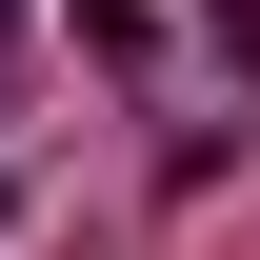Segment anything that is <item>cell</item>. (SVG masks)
Here are the masks:
<instances>
[{
  "label": "cell",
  "instance_id": "obj_1",
  "mask_svg": "<svg viewBox=\"0 0 260 260\" xmlns=\"http://www.w3.org/2000/svg\"><path fill=\"white\" fill-rule=\"evenodd\" d=\"M220 80H240V100H260V0H220Z\"/></svg>",
  "mask_w": 260,
  "mask_h": 260
},
{
  "label": "cell",
  "instance_id": "obj_2",
  "mask_svg": "<svg viewBox=\"0 0 260 260\" xmlns=\"http://www.w3.org/2000/svg\"><path fill=\"white\" fill-rule=\"evenodd\" d=\"M0 40H20V0H0Z\"/></svg>",
  "mask_w": 260,
  "mask_h": 260
},
{
  "label": "cell",
  "instance_id": "obj_3",
  "mask_svg": "<svg viewBox=\"0 0 260 260\" xmlns=\"http://www.w3.org/2000/svg\"><path fill=\"white\" fill-rule=\"evenodd\" d=\"M0 220H20V180H0Z\"/></svg>",
  "mask_w": 260,
  "mask_h": 260
}]
</instances>
